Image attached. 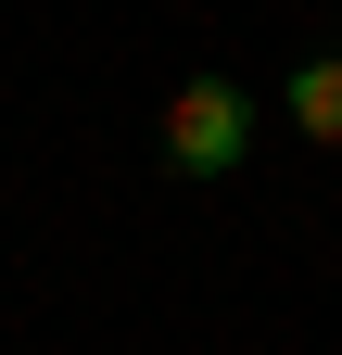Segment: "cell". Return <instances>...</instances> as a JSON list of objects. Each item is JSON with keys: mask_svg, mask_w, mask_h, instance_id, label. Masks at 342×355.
<instances>
[{"mask_svg": "<svg viewBox=\"0 0 342 355\" xmlns=\"http://www.w3.org/2000/svg\"><path fill=\"white\" fill-rule=\"evenodd\" d=\"M241 153H253V89L241 76H178V102H165V178L216 191V178H241Z\"/></svg>", "mask_w": 342, "mask_h": 355, "instance_id": "1", "label": "cell"}, {"mask_svg": "<svg viewBox=\"0 0 342 355\" xmlns=\"http://www.w3.org/2000/svg\"><path fill=\"white\" fill-rule=\"evenodd\" d=\"M279 102H291V127H305L317 153H342V51H305V64H291V89H279Z\"/></svg>", "mask_w": 342, "mask_h": 355, "instance_id": "2", "label": "cell"}]
</instances>
